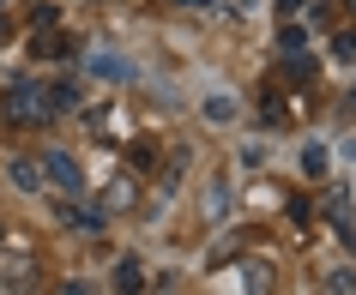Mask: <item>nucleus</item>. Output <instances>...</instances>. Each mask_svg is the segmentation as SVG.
Returning <instances> with one entry per match:
<instances>
[{"label":"nucleus","instance_id":"obj_4","mask_svg":"<svg viewBox=\"0 0 356 295\" xmlns=\"http://www.w3.org/2000/svg\"><path fill=\"white\" fill-rule=\"evenodd\" d=\"M133 199H139V187H133V181H109V193H103V205H109V211H127Z\"/></svg>","mask_w":356,"mask_h":295},{"label":"nucleus","instance_id":"obj_5","mask_svg":"<svg viewBox=\"0 0 356 295\" xmlns=\"http://www.w3.org/2000/svg\"><path fill=\"white\" fill-rule=\"evenodd\" d=\"M91 73H103V78H127V67H121V60H109V55H91Z\"/></svg>","mask_w":356,"mask_h":295},{"label":"nucleus","instance_id":"obj_2","mask_svg":"<svg viewBox=\"0 0 356 295\" xmlns=\"http://www.w3.org/2000/svg\"><path fill=\"white\" fill-rule=\"evenodd\" d=\"M6 109H13V121H42V96L31 78H19L13 91H6Z\"/></svg>","mask_w":356,"mask_h":295},{"label":"nucleus","instance_id":"obj_6","mask_svg":"<svg viewBox=\"0 0 356 295\" xmlns=\"http://www.w3.org/2000/svg\"><path fill=\"white\" fill-rule=\"evenodd\" d=\"M13 181H19V187H37L42 175H37V169H31V163H13Z\"/></svg>","mask_w":356,"mask_h":295},{"label":"nucleus","instance_id":"obj_3","mask_svg":"<svg viewBox=\"0 0 356 295\" xmlns=\"http://www.w3.org/2000/svg\"><path fill=\"white\" fill-rule=\"evenodd\" d=\"M49 175H55L60 187H73V193L85 187V175H79V163H73V157H60V151H49Z\"/></svg>","mask_w":356,"mask_h":295},{"label":"nucleus","instance_id":"obj_1","mask_svg":"<svg viewBox=\"0 0 356 295\" xmlns=\"http://www.w3.org/2000/svg\"><path fill=\"white\" fill-rule=\"evenodd\" d=\"M31 277H37V265H31V253H24V241H13V253L0 259V283H6V289H24Z\"/></svg>","mask_w":356,"mask_h":295}]
</instances>
